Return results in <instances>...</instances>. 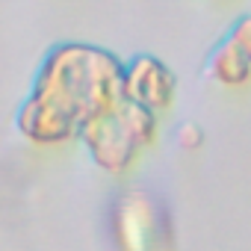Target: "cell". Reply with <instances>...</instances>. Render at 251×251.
I'll use <instances>...</instances> for the list:
<instances>
[{
  "instance_id": "cell-1",
  "label": "cell",
  "mask_w": 251,
  "mask_h": 251,
  "mask_svg": "<svg viewBox=\"0 0 251 251\" xmlns=\"http://www.w3.org/2000/svg\"><path fill=\"white\" fill-rule=\"evenodd\" d=\"M121 74L124 62L112 50L86 42H62L42 59L27 98L80 130L86 118L112 112L124 100Z\"/></svg>"
},
{
  "instance_id": "cell-2",
  "label": "cell",
  "mask_w": 251,
  "mask_h": 251,
  "mask_svg": "<svg viewBox=\"0 0 251 251\" xmlns=\"http://www.w3.org/2000/svg\"><path fill=\"white\" fill-rule=\"evenodd\" d=\"M157 136L160 115L130 100H121L112 112L86 118L77 130V142L86 148L92 163L112 177L127 175L139 163L142 151H148L157 142Z\"/></svg>"
},
{
  "instance_id": "cell-3",
  "label": "cell",
  "mask_w": 251,
  "mask_h": 251,
  "mask_svg": "<svg viewBox=\"0 0 251 251\" xmlns=\"http://www.w3.org/2000/svg\"><path fill=\"white\" fill-rule=\"evenodd\" d=\"M109 239L118 251H175L172 210L145 189H124L109 207Z\"/></svg>"
},
{
  "instance_id": "cell-4",
  "label": "cell",
  "mask_w": 251,
  "mask_h": 251,
  "mask_svg": "<svg viewBox=\"0 0 251 251\" xmlns=\"http://www.w3.org/2000/svg\"><path fill=\"white\" fill-rule=\"evenodd\" d=\"M124 100H130L154 115H163L175 106L177 98V77L175 71L154 53H139L124 62L121 74Z\"/></svg>"
},
{
  "instance_id": "cell-5",
  "label": "cell",
  "mask_w": 251,
  "mask_h": 251,
  "mask_svg": "<svg viewBox=\"0 0 251 251\" xmlns=\"http://www.w3.org/2000/svg\"><path fill=\"white\" fill-rule=\"evenodd\" d=\"M207 74L225 89H242L251 83V62L230 42H219L207 59Z\"/></svg>"
},
{
  "instance_id": "cell-6",
  "label": "cell",
  "mask_w": 251,
  "mask_h": 251,
  "mask_svg": "<svg viewBox=\"0 0 251 251\" xmlns=\"http://www.w3.org/2000/svg\"><path fill=\"white\" fill-rule=\"evenodd\" d=\"M204 142H207L204 127H201V124H195V121H186V124H180V127L175 130V145L183 154H198L204 148Z\"/></svg>"
},
{
  "instance_id": "cell-7",
  "label": "cell",
  "mask_w": 251,
  "mask_h": 251,
  "mask_svg": "<svg viewBox=\"0 0 251 251\" xmlns=\"http://www.w3.org/2000/svg\"><path fill=\"white\" fill-rule=\"evenodd\" d=\"M225 42H230V45L251 62V15H239V18L230 24Z\"/></svg>"
}]
</instances>
